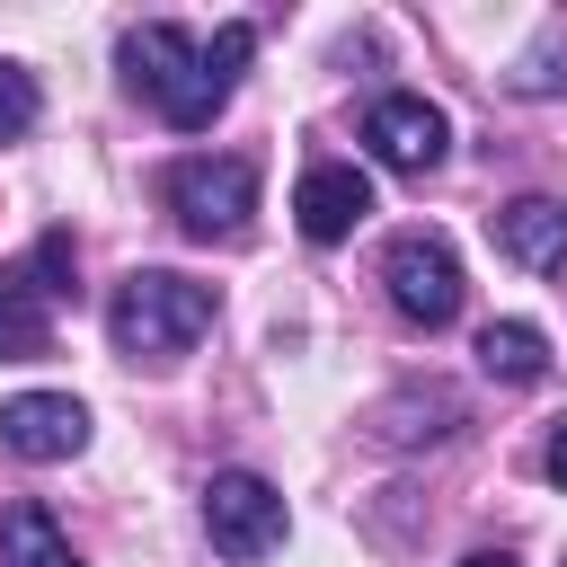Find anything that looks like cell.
Returning <instances> with one entry per match:
<instances>
[{"instance_id": "cell-1", "label": "cell", "mask_w": 567, "mask_h": 567, "mask_svg": "<svg viewBox=\"0 0 567 567\" xmlns=\"http://www.w3.org/2000/svg\"><path fill=\"white\" fill-rule=\"evenodd\" d=\"M248 53H257V27H248V18H221V27H213V44H195V35H186V27H168V18L124 27V44H115V62H124L133 97H151L177 133H204V124L230 106V89H239Z\"/></svg>"}, {"instance_id": "cell-2", "label": "cell", "mask_w": 567, "mask_h": 567, "mask_svg": "<svg viewBox=\"0 0 567 567\" xmlns=\"http://www.w3.org/2000/svg\"><path fill=\"white\" fill-rule=\"evenodd\" d=\"M213 328V284L195 275H168V266H133L115 292H106V337L124 363H186Z\"/></svg>"}, {"instance_id": "cell-3", "label": "cell", "mask_w": 567, "mask_h": 567, "mask_svg": "<svg viewBox=\"0 0 567 567\" xmlns=\"http://www.w3.org/2000/svg\"><path fill=\"white\" fill-rule=\"evenodd\" d=\"M159 195H168L186 239H239L257 213V159L248 151H195L159 177Z\"/></svg>"}, {"instance_id": "cell-4", "label": "cell", "mask_w": 567, "mask_h": 567, "mask_svg": "<svg viewBox=\"0 0 567 567\" xmlns=\"http://www.w3.org/2000/svg\"><path fill=\"white\" fill-rule=\"evenodd\" d=\"M381 284H390V310L408 328H425V337L461 319V257H452L443 230H399L381 248Z\"/></svg>"}, {"instance_id": "cell-5", "label": "cell", "mask_w": 567, "mask_h": 567, "mask_svg": "<svg viewBox=\"0 0 567 567\" xmlns=\"http://www.w3.org/2000/svg\"><path fill=\"white\" fill-rule=\"evenodd\" d=\"M204 532H213V549L239 558V567H248V558H275L284 532H292L284 487L257 478V470H213V478H204Z\"/></svg>"}, {"instance_id": "cell-6", "label": "cell", "mask_w": 567, "mask_h": 567, "mask_svg": "<svg viewBox=\"0 0 567 567\" xmlns=\"http://www.w3.org/2000/svg\"><path fill=\"white\" fill-rule=\"evenodd\" d=\"M363 142H372L381 168L425 177V168H443V151H452V115H443L434 97H416V89H381L372 115H363Z\"/></svg>"}, {"instance_id": "cell-7", "label": "cell", "mask_w": 567, "mask_h": 567, "mask_svg": "<svg viewBox=\"0 0 567 567\" xmlns=\"http://www.w3.org/2000/svg\"><path fill=\"white\" fill-rule=\"evenodd\" d=\"M363 213H372V177H363L354 159H310V168H301V186H292V221H301L310 248L354 239Z\"/></svg>"}, {"instance_id": "cell-8", "label": "cell", "mask_w": 567, "mask_h": 567, "mask_svg": "<svg viewBox=\"0 0 567 567\" xmlns=\"http://www.w3.org/2000/svg\"><path fill=\"white\" fill-rule=\"evenodd\" d=\"M0 452L71 461V452H89V408L71 390H18V399H0Z\"/></svg>"}, {"instance_id": "cell-9", "label": "cell", "mask_w": 567, "mask_h": 567, "mask_svg": "<svg viewBox=\"0 0 567 567\" xmlns=\"http://www.w3.org/2000/svg\"><path fill=\"white\" fill-rule=\"evenodd\" d=\"M487 239L523 275H567V204L558 195H514L505 213H487Z\"/></svg>"}, {"instance_id": "cell-10", "label": "cell", "mask_w": 567, "mask_h": 567, "mask_svg": "<svg viewBox=\"0 0 567 567\" xmlns=\"http://www.w3.org/2000/svg\"><path fill=\"white\" fill-rule=\"evenodd\" d=\"M470 408H461V390L452 381H408V390H390L381 399V443H399V452H416V443H443L452 425H461Z\"/></svg>"}, {"instance_id": "cell-11", "label": "cell", "mask_w": 567, "mask_h": 567, "mask_svg": "<svg viewBox=\"0 0 567 567\" xmlns=\"http://www.w3.org/2000/svg\"><path fill=\"white\" fill-rule=\"evenodd\" d=\"M53 346V292L35 266H0V363H35Z\"/></svg>"}, {"instance_id": "cell-12", "label": "cell", "mask_w": 567, "mask_h": 567, "mask_svg": "<svg viewBox=\"0 0 567 567\" xmlns=\"http://www.w3.org/2000/svg\"><path fill=\"white\" fill-rule=\"evenodd\" d=\"M478 372L523 390V381H540V372H549V337H540L532 319H487V328H478Z\"/></svg>"}, {"instance_id": "cell-13", "label": "cell", "mask_w": 567, "mask_h": 567, "mask_svg": "<svg viewBox=\"0 0 567 567\" xmlns=\"http://www.w3.org/2000/svg\"><path fill=\"white\" fill-rule=\"evenodd\" d=\"M0 567H80L71 558V540L53 532V514L44 505H0Z\"/></svg>"}, {"instance_id": "cell-14", "label": "cell", "mask_w": 567, "mask_h": 567, "mask_svg": "<svg viewBox=\"0 0 567 567\" xmlns=\"http://www.w3.org/2000/svg\"><path fill=\"white\" fill-rule=\"evenodd\" d=\"M27 266H35V284H44L53 301H71V292H80V248H71V230H44Z\"/></svg>"}, {"instance_id": "cell-15", "label": "cell", "mask_w": 567, "mask_h": 567, "mask_svg": "<svg viewBox=\"0 0 567 567\" xmlns=\"http://www.w3.org/2000/svg\"><path fill=\"white\" fill-rule=\"evenodd\" d=\"M35 71H18V62H0V142H18L27 124H35Z\"/></svg>"}, {"instance_id": "cell-16", "label": "cell", "mask_w": 567, "mask_h": 567, "mask_svg": "<svg viewBox=\"0 0 567 567\" xmlns=\"http://www.w3.org/2000/svg\"><path fill=\"white\" fill-rule=\"evenodd\" d=\"M540 470H549V487H558V496H567V416H558V425H549V452H540Z\"/></svg>"}, {"instance_id": "cell-17", "label": "cell", "mask_w": 567, "mask_h": 567, "mask_svg": "<svg viewBox=\"0 0 567 567\" xmlns=\"http://www.w3.org/2000/svg\"><path fill=\"white\" fill-rule=\"evenodd\" d=\"M461 567H523V558H514V549H470Z\"/></svg>"}]
</instances>
